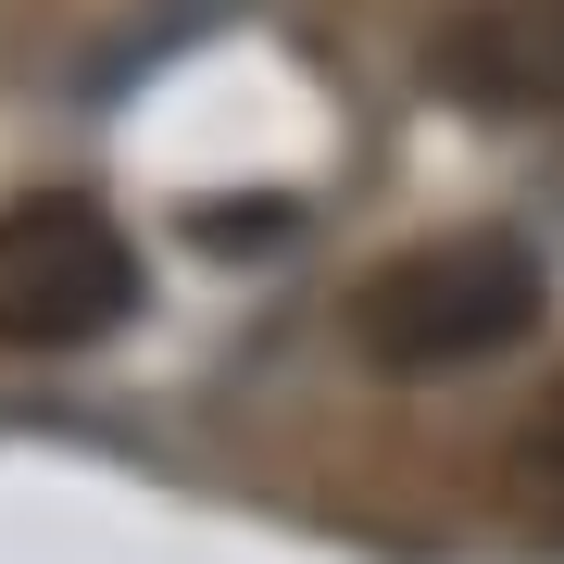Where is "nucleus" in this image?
Masks as SVG:
<instances>
[{
    "instance_id": "nucleus-1",
    "label": "nucleus",
    "mask_w": 564,
    "mask_h": 564,
    "mask_svg": "<svg viewBox=\"0 0 564 564\" xmlns=\"http://www.w3.org/2000/svg\"><path fill=\"white\" fill-rule=\"evenodd\" d=\"M552 326V263L514 226H452L351 289V351L377 377H477Z\"/></svg>"
},
{
    "instance_id": "nucleus-2",
    "label": "nucleus",
    "mask_w": 564,
    "mask_h": 564,
    "mask_svg": "<svg viewBox=\"0 0 564 564\" xmlns=\"http://www.w3.org/2000/svg\"><path fill=\"white\" fill-rule=\"evenodd\" d=\"M139 314V239L88 188H25L0 202V351H101Z\"/></svg>"
},
{
    "instance_id": "nucleus-3",
    "label": "nucleus",
    "mask_w": 564,
    "mask_h": 564,
    "mask_svg": "<svg viewBox=\"0 0 564 564\" xmlns=\"http://www.w3.org/2000/svg\"><path fill=\"white\" fill-rule=\"evenodd\" d=\"M426 76L464 113L564 126V0H464L440 39H426Z\"/></svg>"
},
{
    "instance_id": "nucleus-4",
    "label": "nucleus",
    "mask_w": 564,
    "mask_h": 564,
    "mask_svg": "<svg viewBox=\"0 0 564 564\" xmlns=\"http://www.w3.org/2000/svg\"><path fill=\"white\" fill-rule=\"evenodd\" d=\"M489 502L527 552H564V377L502 426V452H489Z\"/></svg>"
}]
</instances>
